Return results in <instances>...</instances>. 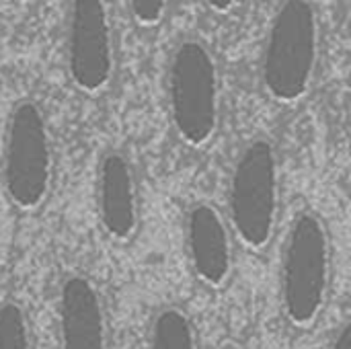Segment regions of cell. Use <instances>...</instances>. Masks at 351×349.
Segmentation results:
<instances>
[{"instance_id": "1", "label": "cell", "mask_w": 351, "mask_h": 349, "mask_svg": "<svg viewBox=\"0 0 351 349\" xmlns=\"http://www.w3.org/2000/svg\"><path fill=\"white\" fill-rule=\"evenodd\" d=\"M331 290V241L323 218L300 212L280 259V304L294 329H311L325 313Z\"/></svg>"}, {"instance_id": "2", "label": "cell", "mask_w": 351, "mask_h": 349, "mask_svg": "<svg viewBox=\"0 0 351 349\" xmlns=\"http://www.w3.org/2000/svg\"><path fill=\"white\" fill-rule=\"evenodd\" d=\"M319 43L315 4L282 0L271 16L261 56V82L274 101L296 103L308 93L319 62Z\"/></svg>"}, {"instance_id": "3", "label": "cell", "mask_w": 351, "mask_h": 349, "mask_svg": "<svg viewBox=\"0 0 351 349\" xmlns=\"http://www.w3.org/2000/svg\"><path fill=\"white\" fill-rule=\"evenodd\" d=\"M0 179L6 200L21 212H35L49 195L53 179V150L43 109L23 99L12 105L4 136Z\"/></svg>"}, {"instance_id": "4", "label": "cell", "mask_w": 351, "mask_h": 349, "mask_svg": "<svg viewBox=\"0 0 351 349\" xmlns=\"http://www.w3.org/2000/svg\"><path fill=\"white\" fill-rule=\"evenodd\" d=\"M169 109L175 132L191 148H204L216 136L220 119V78L210 47L185 39L169 64Z\"/></svg>"}, {"instance_id": "5", "label": "cell", "mask_w": 351, "mask_h": 349, "mask_svg": "<svg viewBox=\"0 0 351 349\" xmlns=\"http://www.w3.org/2000/svg\"><path fill=\"white\" fill-rule=\"evenodd\" d=\"M278 195L276 148L267 138H257L239 154L228 187L232 230L251 251H263L276 234Z\"/></svg>"}, {"instance_id": "6", "label": "cell", "mask_w": 351, "mask_h": 349, "mask_svg": "<svg viewBox=\"0 0 351 349\" xmlns=\"http://www.w3.org/2000/svg\"><path fill=\"white\" fill-rule=\"evenodd\" d=\"M68 74L82 93H101L113 78V29L105 0H70Z\"/></svg>"}, {"instance_id": "7", "label": "cell", "mask_w": 351, "mask_h": 349, "mask_svg": "<svg viewBox=\"0 0 351 349\" xmlns=\"http://www.w3.org/2000/svg\"><path fill=\"white\" fill-rule=\"evenodd\" d=\"M56 329L60 349H111L109 313L99 286L84 274H68L58 286Z\"/></svg>"}, {"instance_id": "8", "label": "cell", "mask_w": 351, "mask_h": 349, "mask_svg": "<svg viewBox=\"0 0 351 349\" xmlns=\"http://www.w3.org/2000/svg\"><path fill=\"white\" fill-rule=\"evenodd\" d=\"M185 249L193 276L208 288H224L232 276V237L224 216L206 202L185 216Z\"/></svg>"}, {"instance_id": "9", "label": "cell", "mask_w": 351, "mask_h": 349, "mask_svg": "<svg viewBox=\"0 0 351 349\" xmlns=\"http://www.w3.org/2000/svg\"><path fill=\"white\" fill-rule=\"evenodd\" d=\"M97 212L103 230L113 241H130L140 220L136 175L121 150H109L97 171Z\"/></svg>"}, {"instance_id": "10", "label": "cell", "mask_w": 351, "mask_h": 349, "mask_svg": "<svg viewBox=\"0 0 351 349\" xmlns=\"http://www.w3.org/2000/svg\"><path fill=\"white\" fill-rule=\"evenodd\" d=\"M146 349H199L191 315L177 304L160 306L150 319Z\"/></svg>"}, {"instance_id": "11", "label": "cell", "mask_w": 351, "mask_h": 349, "mask_svg": "<svg viewBox=\"0 0 351 349\" xmlns=\"http://www.w3.org/2000/svg\"><path fill=\"white\" fill-rule=\"evenodd\" d=\"M0 349H35L29 313L16 300L0 302Z\"/></svg>"}, {"instance_id": "12", "label": "cell", "mask_w": 351, "mask_h": 349, "mask_svg": "<svg viewBox=\"0 0 351 349\" xmlns=\"http://www.w3.org/2000/svg\"><path fill=\"white\" fill-rule=\"evenodd\" d=\"M130 12L142 27H154L162 21L169 0H128Z\"/></svg>"}, {"instance_id": "13", "label": "cell", "mask_w": 351, "mask_h": 349, "mask_svg": "<svg viewBox=\"0 0 351 349\" xmlns=\"http://www.w3.org/2000/svg\"><path fill=\"white\" fill-rule=\"evenodd\" d=\"M329 349H351L350 323H343V325L335 331V335H333V339H331V348Z\"/></svg>"}, {"instance_id": "14", "label": "cell", "mask_w": 351, "mask_h": 349, "mask_svg": "<svg viewBox=\"0 0 351 349\" xmlns=\"http://www.w3.org/2000/svg\"><path fill=\"white\" fill-rule=\"evenodd\" d=\"M214 12H220V14H224V12H230L234 6H237V2L239 0H204Z\"/></svg>"}, {"instance_id": "15", "label": "cell", "mask_w": 351, "mask_h": 349, "mask_svg": "<svg viewBox=\"0 0 351 349\" xmlns=\"http://www.w3.org/2000/svg\"><path fill=\"white\" fill-rule=\"evenodd\" d=\"M14 2H21V4H25V2H31V0H14Z\"/></svg>"}]
</instances>
